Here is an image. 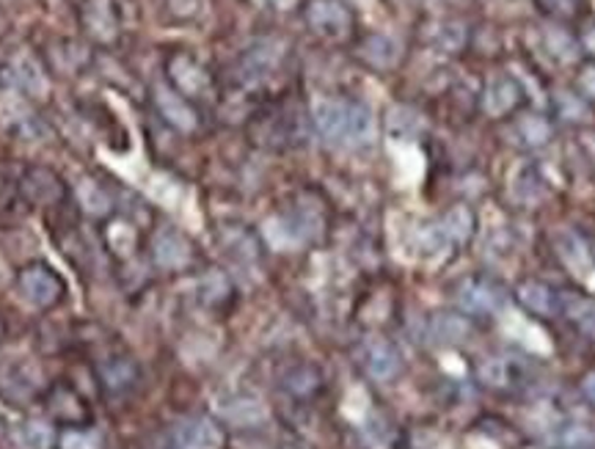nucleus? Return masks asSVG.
Instances as JSON below:
<instances>
[{
  "instance_id": "nucleus-30",
  "label": "nucleus",
  "mask_w": 595,
  "mask_h": 449,
  "mask_svg": "<svg viewBox=\"0 0 595 449\" xmlns=\"http://www.w3.org/2000/svg\"><path fill=\"white\" fill-rule=\"evenodd\" d=\"M20 441L25 449H53L59 445V436L50 425L39 422V419H28L20 425Z\"/></svg>"
},
{
  "instance_id": "nucleus-13",
  "label": "nucleus",
  "mask_w": 595,
  "mask_h": 449,
  "mask_svg": "<svg viewBox=\"0 0 595 449\" xmlns=\"http://www.w3.org/2000/svg\"><path fill=\"white\" fill-rule=\"evenodd\" d=\"M557 317L568 320L585 340L595 342V299L582 290H560Z\"/></svg>"
},
{
  "instance_id": "nucleus-21",
  "label": "nucleus",
  "mask_w": 595,
  "mask_h": 449,
  "mask_svg": "<svg viewBox=\"0 0 595 449\" xmlns=\"http://www.w3.org/2000/svg\"><path fill=\"white\" fill-rule=\"evenodd\" d=\"M513 133H515V138H519L521 147L541 149V147H546L548 138H552V122L541 114H524L515 119Z\"/></svg>"
},
{
  "instance_id": "nucleus-6",
  "label": "nucleus",
  "mask_w": 595,
  "mask_h": 449,
  "mask_svg": "<svg viewBox=\"0 0 595 449\" xmlns=\"http://www.w3.org/2000/svg\"><path fill=\"white\" fill-rule=\"evenodd\" d=\"M356 362L378 384H389L402 369L400 351L383 336H370V340L361 342L359 351H356Z\"/></svg>"
},
{
  "instance_id": "nucleus-18",
  "label": "nucleus",
  "mask_w": 595,
  "mask_h": 449,
  "mask_svg": "<svg viewBox=\"0 0 595 449\" xmlns=\"http://www.w3.org/2000/svg\"><path fill=\"white\" fill-rule=\"evenodd\" d=\"M168 75H172L174 86L179 88L188 97H202L209 92V75L204 72V66L198 64L194 55L177 53L168 61Z\"/></svg>"
},
{
  "instance_id": "nucleus-3",
  "label": "nucleus",
  "mask_w": 595,
  "mask_h": 449,
  "mask_svg": "<svg viewBox=\"0 0 595 449\" xmlns=\"http://www.w3.org/2000/svg\"><path fill=\"white\" fill-rule=\"evenodd\" d=\"M304 20L309 31L326 42H342L356 25L353 11L345 0H306Z\"/></svg>"
},
{
  "instance_id": "nucleus-39",
  "label": "nucleus",
  "mask_w": 595,
  "mask_h": 449,
  "mask_svg": "<svg viewBox=\"0 0 595 449\" xmlns=\"http://www.w3.org/2000/svg\"><path fill=\"white\" fill-rule=\"evenodd\" d=\"M579 391H582V397H585V400L595 408V369H593V373H587L585 378H582Z\"/></svg>"
},
{
  "instance_id": "nucleus-28",
  "label": "nucleus",
  "mask_w": 595,
  "mask_h": 449,
  "mask_svg": "<svg viewBox=\"0 0 595 449\" xmlns=\"http://www.w3.org/2000/svg\"><path fill=\"white\" fill-rule=\"evenodd\" d=\"M198 299L207 303V306H224V303L232 299L229 279L220 271L204 273L202 282H198Z\"/></svg>"
},
{
  "instance_id": "nucleus-27",
  "label": "nucleus",
  "mask_w": 595,
  "mask_h": 449,
  "mask_svg": "<svg viewBox=\"0 0 595 449\" xmlns=\"http://www.w3.org/2000/svg\"><path fill=\"white\" fill-rule=\"evenodd\" d=\"M78 201H81L83 210H86L89 216H94V218L107 216L113 207L107 190L102 188L100 182H94V179H81V182H78Z\"/></svg>"
},
{
  "instance_id": "nucleus-11",
  "label": "nucleus",
  "mask_w": 595,
  "mask_h": 449,
  "mask_svg": "<svg viewBox=\"0 0 595 449\" xmlns=\"http://www.w3.org/2000/svg\"><path fill=\"white\" fill-rule=\"evenodd\" d=\"M521 103H524V88L510 75L494 77V81L483 88V97H480V108H483V114L491 116V119H504L507 114L519 111Z\"/></svg>"
},
{
  "instance_id": "nucleus-35",
  "label": "nucleus",
  "mask_w": 595,
  "mask_h": 449,
  "mask_svg": "<svg viewBox=\"0 0 595 449\" xmlns=\"http://www.w3.org/2000/svg\"><path fill=\"white\" fill-rule=\"evenodd\" d=\"M560 105H563L560 114H563L568 122H587V103L579 97V94H563Z\"/></svg>"
},
{
  "instance_id": "nucleus-1",
  "label": "nucleus",
  "mask_w": 595,
  "mask_h": 449,
  "mask_svg": "<svg viewBox=\"0 0 595 449\" xmlns=\"http://www.w3.org/2000/svg\"><path fill=\"white\" fill-rule=\"evenodd\" d=\"M311 119L322 142L337 144V147H367L376 136L372 111L353 100H320Z\"/></svg>"
},
{
  "instance_id": "nucleus-19",
  "label": "nucleus",
  "mask_w": 595,
  "mask_h": 449,
  "mask_svg": "<svg viewBox=\"0 0 595 449\" xmlns=\"http://www.w3.org/2000/svg\"><path fill=\"white\" fill-rule=\"evenodd\" d=\"M83 25L100 42H111L119 33V14L113 0H86L83 3Z\"/></svg>"
},
{
  "instance_id": "nucleus-34",
  "label": "nucleus",
  "mask_w": 595,
  "mask_h": 449,
  "mask_svg": "<svg viewBox=\"0 0 595 449\" xmlns=\"http://www.w3.org/2000/svg\"><path fill=\"white\" fill-rule=\"evenodd\" d=\"M466 42V28L463 22H444L439 28V48H444L447 53H458Z\"/></svg>"
},
{
  "instance_id": "nucleus-41",
  "label": "nucleus",
  "mask_w": 595,
  "mask_h": 449,
  "mask_svg": "<svg viewBox=\"0 0 595 449\" xmlns=\"http://www.w3.org/2000/svg\"><path fill=\"white\" fill-rule=\"evenodd\" d=\"M263 6H276V9H281V6H287L290 0H259Z\"/></svg>"
},
{
  "instance_id": "nucleus-26",
  "label": "nucleus",
  "mask_w": 595,
  "mask_h": 449,
  "mask_svg": "<svg viewBox=\"0 0 595 449\" xmlns=\"http://www.w3.org/2000/svg\"><path fill=\"white\" fill-rule=\"evenodd\" d=\"M105 246L111 249V254L119 257V260H127V257L135 254L139 232H135V227H130L127 221H111L105 227Z\"/></svg>"
},
{
  "instance_id": "nucleus-20",
  "label": "nucleus",
  "mask_w": 595,
  "mask_h": 449,
  "mask_svg": "<svg viewBox=\"0 0 595 449\" xmlns=\"http://www.w3.org/2000/svg\"><path fill=\"white\" fill-rule=\"evenodd\" d=\"M155 103H157V111H161L163 119H166L168 125H174L183 133L196 130V125H198L196 111L191 108L188 100H185L183 94L172 92V88H157Z\"/></svg>"
},
{
  "instance_id": "nucleus-7",
  "label": "nucleus",
  "mask_w": 595,
  "mask_h": 449,
  "mask_svg": "<svg viewBox=\"0 0 595 449\" xmlns=\"http://www.w3.org/2000/svg\"><path fill=\"white\" fill-rule=\"evenodd\" d=\"M42 369L28 358H11L0 367V395L9 403H28L39 395Z\"/></svg>"
},
{
  "instance_id": "nucleus-24",
  "label": "nucleus",
  "mask_w": 595,
  "mask_h": 449,
  "mask_svg": "<svg viewBox=\"0 0 595 449\" xmlns=\"http://www.w3.org/2000/svg\"><path fill=\"white\" fill-rule=\"evenodd\" d=\"M430 336H433V342H439V345H458L463 336H469V320L450 312L435 314V317L430 320Z\"/></svg>"
},
{
  "instance_id": "nucleus-33",
  "label": "nucleus",
  "mask_w": 595,
  "mask_h": 449,
  "mask_svg": "<svg viewBox=\"0 0 595 449\" xmlns=\"http://www.w3.org/2000/svg\"><path fill=\"white\" fill-rule=\"evenodd\" d=\"M59 449H102V441L86 428H64L59 434Z\"/></svg>"
},
{
  "instance_id": "nucleus-23",
  "label": "nucleus",
  "mask_w": 595,
  "mask_h": 449,
  "mask_svg": "<svg viewBox=\"0 0 595 449\" xmlns=\"http://www.w3.org/2000/svg\"><path fill=\"white\" fill-rule=\"evenodd\" d=\"M224 419L237 425V428H257V425H263L268 419V411L263 408V403L252 400V397H240V400L226 403Z\"/></svg>"
},
{
  "instance_id": "nucleus-10",
  "label": "nucleus",
  "mask_w": 595,
  "mask_h": 449,
  "mask_svg": "<svg viewBox=\"0 0 595 449\" xmlns=\"http://www.w3.org/2000/svg\"><path fill=\"white\" fill-rule=\"evenodd\" d=\"M139 378H141L139 364H135L130 356H122V353L105 356L98 364V380L107 397H122L127 395V391H133Z\"/></svg>"
},
{
  "instance_id": "nucleus-36",
  "label": "nucleus",
  "mask_w": 595,
  "mask_h": 449,
  "mask_svg": "<svg viewBox=\"0 0 595 449\" xmlns=\"http://www.w3.org/2000/svg\"><path fill=\"white\" fill-rule=\"evenodd\" d=\"M576 92L585 103L595 105V64H585L576 75Z\"/></svg>"
},
{
  "instance_id": "nucleus-2",
  "label": "nucleus",
  "mask_w": 595,
  "mask_h": 449,
  "mask_svg": "<svg viewBox=\"0 0 595 449\" xmlns=\"http://www.w3.org/2000/svg\"><path fill=\"white\" fill-rule=\"evenodd\" d=\"M478 380L485 389L496 391V395H521V391L535 384V375H532L526 356H519V353H496V356H489L480 362Z\"/></svg>"
},
{
  "instance_id": "nucleus-12",
  "label": "nucleus",
  "mask_w": 595,
  "mask_h": 449,
  "mask_svg": "<svg viewBox=\"0 0 595 449\" xmlns=\"http://www.w3.org/2000/svg\"><path fill=\"white\" fill-rule=\"evenodd\" d=\"M44 403H48L50 417L64 425V428H83V425L89 422L86 400H83L72 386H53V389L48 391V397H44Z\"/></svg>"
},
{
  "instance_id": "nucleus-8",
  "label": "nucleus",
  "mask_w": 595,
  "mask_h": 449,
  "mask_svg": "<svg viewBox=\"0 0 595 449\" xmlns=\"http://www.w3.org/2000/svg\"><path fill=\"white\" fill-rule=\"evenodd\" d=\"M458 303L472 317H491L504 306V290L494 279L472 276L458 288Z\"/></svg>"
},
{
  "instance_id": "nucleus-9",
  "label": "nucleus",
  "mask_w": 595,
  "mask_h": 449,
  "mask_svg": "<svg viewBox=\"0 0 595 449\" xmlns=\"http://www.w3.org/2000/svg\"><path fill=\"white\" fill-rule=\"evenodd\" d=\"M152 260L163 271H183L194 262V246L179 229L161 227L152 234Z\"/></svg>"
},
{
  "instance_id": "nucleus-29",
  "label": "nucleus",
  "mask_w": 595,
  "mask_h": 449,
  "mask_svg": "<svg viewBox=\"0 0 595 449\" xmlns=\"http://www.w3.org/2000/svg\"><path fill=\"white\" fill-rule=\"evenodd\" d=\"M220 240H224V249H229L232 254L237 257V260H254V257L259 254L257 238H254V234L243 227L224 229Z\"/></svg>"
},
{
  "instance_id": "nucleus-38",
  "label": "nucleus",
  "mask_w": 595,
  "mask_h": 449,
  "mask_svg": "<svg viewBox=\"0 0 595 449\" xmlns=\"http://www.w3.org/2000/svg\"><path fill=\"white\" fill-rule=\"evenodd\" d=\"M168 6H172V11L177 17H194L202 0H168Z\"/></svg>"
},
{
  "instance_id": "nucleus-14",
  "label": "nucleus",
  "mask_w": 595,
  "mask_h": 449,
  "mask_svg": "<svg viewBox=\"0 0 595 449\" xmlns=\"http://www.w3.org/2000/svg\"><path fill=\"white\" fill-rule=\"evenodd\" d=\"M478 232V216L469 205H452L433 229L435 243L444 246H466Z\"/></svg>"
},
{
  "instance_id": "nucleus-25",
  "label": "nucleus",
  "mask_w": 595,
  "mask_h": 449,
  "mask_svg": "<svg viewBox=\"0 0 595 449\" xmlns=\"http://www.w3.org/2000/svg\"><path fill=\"white\" fill-rule=\"evenodd\" d=\"M14 81L20 83V88H25V92L39 94L42 97L44 92H48V77H44L42 66H39V61L33 59V55L22 53L14 59Z\"/></svg>"
},
{
  "instance_id": "nucleus-5",
  "label": "nucleus",
  "mask_w": 595,
  "mask_h": 449,
  "mask_svg": "<svg viewBox=\"0 0 595 449\" xmlns=\"http://www.w3.org/2000/svg\"><path fill=\"white\" fill-rule=\"evenodd\" d=\"M226 434L215 419L188 417L174 425L163 449H224Z\"/></svg>"
},
{
  "instance_id": "nucleus-42",
  "label": "nucleus",
  "mask_w": 595,
  "mask_h": 449,
  "mask_svg": "<svg viewBox=\"0 0 595 449\" xmlns=\"http://www.w3.org/2000/svg\"><path fill=\"white\" fill-rule=\"evenodd\" d=\"M591 251H593V254H595V243H593V249H591Z\"/></svg>"
},
{
  "instance_id": "nucleus-22",
  "label": "nucleus",
  "mask_w": 595,
  "mask_h": 449,
  "mask_svg": "<svg viewBox=\"0 0 595 449\" xmlns=\"http://www.w3.org/2000/svg\"><path fill=\"white\" fill-rule=\"evenodd\" d=\"M281 386H285L287 391H290L293 397H311L320 391L322 386V375L317 373L311 364H296V367H290L285 373V378H281Z\"/></svg>"
},
{
  "instance_id": "nucleus-40",
  "label": "nucleus",
  "mask_w": 595,
  "mask_h": 449,
  "mask_svg": "<svg viewBox=\"0 0 595 449\" xmlns=\"http://www.w3.org/2000/svg\"><path fill=\"white\" fill-rule=\"evenodd\" d=\"M6 336H9V325H6V317L0 314V345L6 342Z\"/></svg>"
},
{
  "instance_id": "nucleus-4",
  "label": "nucleus",
  "mask_w": 595,
  "mask_h": 449,
  "mask_svg": "<svg viewBox=\"0 0 595 449\" xmlns=\"http://www.w3.org/2000/svg\"><path fill=\"white\" fill-rule=\"evenodd\" d=\"M14 288L20 299L31 303L33 309H50L64 299V282L59 273L44 262H31V265L20 268L14 276Z\"/></svg>"
},
{
  "instance_id": "nucleus-15",
  "label": "nucleus",
  "mask_w": 595,
  "mask_h": 449,
  "mask_svg": "<svg viewBox=\"0 0 595 449\" xmlns=\"http://www.w3.org/2000/svg\"><path fill=\"white\" fill-rule=\"evenodd\" d=\"M515 301L526 309L535 317L548 320L557 317V303H560V290L552 284L541 282V279H524V282L515 284L513 290Z\"/></svg>"
},
{
  "instance_id": "nucleus-32",
  "label": "nucleus",
  "mask_w": 595,
  "mask_h": 449,
  "mask_svg": "<svg viewBox=\"0 0 595 449\" xmlns=\"http://www.w3.org/2000/svg\"><path fill=\"white\" fill-rule=\"evenodd\" d=\"M546 48H548V53H552L557 61H563V64H568V61H574L576 55H579V48H576L574 36L560 31V28L546 31Z\"/></svg>"
},
{
  "instance_id": "nucleus-31",
  "label": "nucleus",
  "mask_w": 595,
  "mask_h": 449,
  "mask_svg": "<svg viewBox=\"0 0 595 449\" xmlns=\"http://www.w3.org/2000/svg\"><path fill=\"white\" fill-rule=\"evenodd\" d=\"M365 59L370 61L372 66H392L397 61V44L389 36H370L361 48Z\"/></svg>"
},
{
  "instance_id": "nucleus-37",
  "label": "nucleus",
  "mask_w": 595,
  "mask_h": 449,
  "mask_svg": "<svg viewBox=\"0 0 595 449\" xmlns=\"http://www.w3.org/2000/svg\"><path fill=\"white\" fill-rule=\"evenodd\" d=\"M537 3L552 17H574L582 9V0H537Z\"/></svg>"
},
{
  "instance_id": "nucleus-16",
  "label": "nucleus",
  "mask_w": 595,
  "mask_h": 449,
  "mask_svg": "<svg viewBox=\"0 0 595 449\" xmlns=\"http://www.w3.org/2000/svg\"><path fill=\"white\" fill-rule=\"evenodd\" d=\"M281 61V44L274 39H263L259 44L248 48L240 59V81L243 83H259L279 66Z\"/></svg>"
},
{
  "instance_id": "nucleus-17",
  "label": "nucleus",
  "mask_w": 595,
  "mask_h": 449,
  "mask_svg": "<svg viewBox=\"0 0 595 449\" xmlns=\"http://www.w3.org/2000/svg\"><path fill=\"white\" fill-rule=\"evenodd\" d=\"M20 190L31 205H55L64 196V182H61V177L55 171L37 166L28 168L20 182Z\"/></svg>"
}]
</instances>
